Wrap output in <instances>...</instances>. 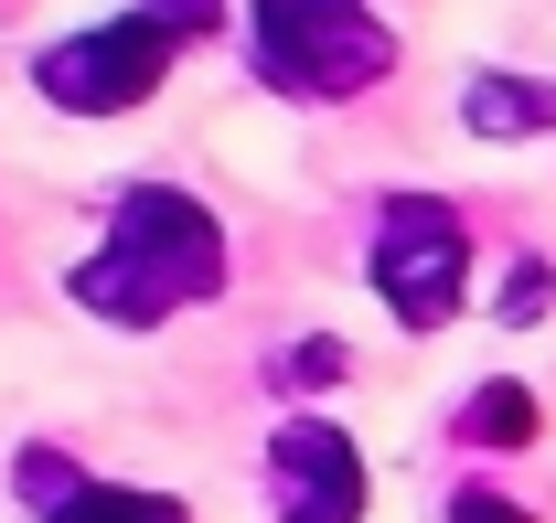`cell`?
<instances>
[{
	"label": "cell",
	"instance_id": "1",
	"mask_svg": "<svg viewBox=\"0 0 556 523\" xmlns=\"http://www.w3.org/2000/svg\"><path fill=\"white\" fill-rule=\"evenodd\" d=\"M65 289H75V310H97L118 331H150V321H172V310L225 289V225L193 193H172V182H139V193H118L108 246L75 267Z\"/></svg>",
	"mask_w": 556,
	"mask_h": 523
},
{
	"label": "cell",
	"instance_id": "2",
	"mask_svg": "<svg viewBox=\"0 0 556 523\" xmlns=\"http://www.w3.org/2000/svg\"><path fill=\"white\" fill-rule=\"evenodd\" d=\"M247 33H257V75L278 97H364L396 65V43L364 0H257Z\"/></svg>",
	"mask_w": 556,
	"mask_h": 523
},
{
	"label": "cell",
	"instance_id": "3",
	"mask_svg": "<svg viewBox=\"0 0 556 523\" xmlns=\"http://www.w3.org/2000/svg\"><path fill=\"white\" fill-rule=\"evenodd\" d=\"M364 267H375V299H386L407 331H450L460 299H471V225H460L439 193H396Z\"/></svg>",
	"mask_w": 556,
	"mask_h": 523
},
{
	"label": "cell",
	"instance_id": "4",
	"mask_svg": "<svg viewBox=\"0 0 556 523\" xmlns=\"http://www.w3.org/2000/svg\"><path fill=\"white\" fill-rule=\"evenodd\" d=\"M172 33L161 22H97V33H65V43H43L33 54V86L65 107V118H129L139 97H161V75H172Z\"/></svg>",
	"mask_w": 556,
	"mask_h": 523
},
{
	"label": "cell",
	"instance_id": "5",
	"mask_svg": "<svg viewBox=\"0 0 556 523\" xmlns=\"http://www.w3.org/2000/svg\"><path fill=\"white\" fill-rule=\"evenodd\" d=\"M268 502L278 523H364V449L332 417H289L268 438Z\"/></svg>",
	"mask_w": 556,
	"mask_h": 523
},
{
	"label": "cell",
	"instance_id": "6",
	"mask_svg": "<svg viewBox=\"0 0 556 523\" xmlns=\"http://www.w3.org/2000/svg\"><path fill=\"white\" fill-rule=\"evenodd\" d=\"M460 129L471 139H546L556 129V86L546 75H471L460 86Z\"/></svg>",
	"mask_w": 556,
	"mask_h": 523
},
{
	"label": "cell",
	"instance_id": "7",
	"mask_svg": "<svg viewBox=\"0 0 556 523\" xmlns=\"http://www.w3.org/2000/svg\"><path fill=\"white\" fill-rule=\"evenodd\" d=\"M54 523H193L172 492H129V481H75L65 502H54Z\"/></svg>",
	"mask_w": 556,
	"mask_h": 523
},
{
	"label": "cell",
	"instance_id": "8",
	"mask_svg": "<svg viewBox=\"0 0 556 523\" xmlns=\"http://www.w3.org/2000/svg\"><path fill=\"white\" fill-rule=\"evenodd\" d=\"M460 438H471V449H525V438H535V395L525 385H482L460 406Z\"/></svg>",
	"mask_w": 556,
	"mask_h": 523
},
{
	"label": "cell",
	"instance_id": "9",
	"mask_svg": "<svg viewBox=\"0 0 556 523\" xmlns=\"http://www.w3.org/2000/svg\"><path fill=\"white\" fill-rule=\"evenodd\" d=\"M139 22H161L172 43H193V33H214V22H225V0H139Z\"/></svg>",
	"mask_w": 556,
	"mask_h": 523
},
{
	"label": "cell",
	"instance_id": "10",
	"mask_svg": "<svg viewBox=\"0 0 556 523\" xmlns=\"http://www.w3.org/2000/svg\"><path fill=\"white\" fill-rule=\"evenodd\" d=\"M546 299H556V278H546L535 257H525L514 278H503V321H546Z\"/></svg>",
	"mask_w": 556,
	"mask_h": 523
},
{
	"label": "cell",
	"instance_id": "11",
	"mask_svg": "<svg viewBox=\"0 0 556 523\" xmlns=\"http://www.w3.org/2000/svg\"><path fill=\"white\" fill-rule=\"evenodd\" d=\"M343 342H300V353H289V374H278V385H343Z\"/></svg>",
	"mask_w": 556,
	"mask_h": 523
},
{
	"label": "cell",
	"instance_id": "12",
	"mask_svg": "<svg viewBox=\"0 0 556 523\" xmlns=\"http://www.w3.org/2000/svg\"><path fill=\"white\" fill-rule=\"evenodd\" d=\"M450 523H525V502H503V492H482V481H471V492L450 502Z\"/></svg>",
	"mask_w": 556,
	"mask_h": 523
}]
</instances>
